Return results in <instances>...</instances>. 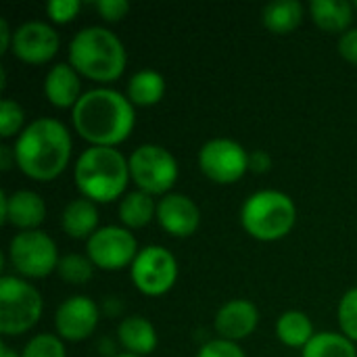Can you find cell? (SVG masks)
Wrapping results in <instances>:
<instances>
[{"label":"cell","mask_w":357,"mask_h":357,"mask_svg":"<svg viewBox=\"0 0 357 357\" xmlns=\"http://www.w3.org/2000/svg\"><path fill=\"white\" fill-rule=\"evenodd\" d=\"M167 82L157 69H138L126 86V96L134 107H155L163 100Z\"/></svg>","instance_id":"cell-20"},{"label":"cell","mask_w":357,"mask_h":357,"mask_svg":"<svg viewBox=\"0 0 357 357\" xmlns=\"http://www.w3.org/2000/svg\"><path fill=\"white\" fill-rule=\"evenodd\" d=\"M117 341L128 354L144 357L157 349L159 337L151 320L144 316H128L117 326Z\"/></svg>","instance_id":"cell-19"},{"label":"cell","mask_w":357,"mask_h":357,"mask_svg":"<svg viewBox=\"0 0 357 357\" xmlns=\"http://www.w3.org/2000/svg\"><path fill=\"white\" fill-rule=\"evenodd\" d=\"M44 301L40 291L21 276L0 278V333L19 337L29 333L42 318Z\"/></svg>","instance_id":"cell-6"},{"label":"cell","mask_w":357,"mask_h":357,"mask_svg":"<svg viewBox=\"0 0 357 357\" xmlns=\"http://www.w3.org/2000/svg\"><path fill=\"white\" fill-rule=\"evenodd\" d=\"M71 123L90 146L117 149L136 126V107L115 88H90L71 109Z\"/></svg>","instance_id":"cell-1"},{"label":"cell","mask_w":357,"mask_h":357,"mask_svg":"<svg viewBox=\"0 0 357 357\" xmlns=\"http://www.w3.org/2000/svg\"><path fill=\"white\" fill-rule=\"evenodd\" d=\"M56 243L44 230L17 232L8 243V261L21 278H46L59 266Z\"/></svg>","instance_id":"cell-8"},{"label":"cell","mask_w":357,"mask_h":357,"mask_svg":"<svg viewBox=\"0 0 357 357\" xmlns=\"http://www.w3.org/2000/svg\"><path fill=\"white\" fill-rule=\"evenodd\" d=\"M115 357H140V356H134V354H128V351H123V354H117Z\"/></svg>","instance_id":"cell-38"},{"label":"cell","mask_w":357,"mask_h":357,"mask_svg":"<svg viewBox=\"0 0 357 357\" xmlns=\"http://www.w3.org/2000/svg\"><path fill=\"white\" fill-rule=\"evenodd\" d=\"M59 46H61L59 31L48 21L31 19L15 29L10 52L23 63L44 65L50 59H54Z\"/></svg>","instance_id":"cell-12"},{"label":"cell","mask_w":357,"mask_h":357,"mask_svg":"<svg viewBox=\"0 0 357 357\" xmlns=\"http://www.w3.org/2000/svg\"><path fill=\"white\" fill-rule=\"evenodd\" d=\"M25 130V111L23 107L13 100V98H2L0 100V136L10 138L19 136Z\"/></svg>","instance_id":"cell-28"},{"label":"cell","mask_w":357,"mask_h":357,"mask_svg":"<svg viewBox=\"0 0 357 357\" xmlns=\"http://www.w3.org/2000/svg\"><path fill=\"white\" fill-rule=\"evenodd\" d=\"M69 63L92 82L109 84L121 77L128 52L115 31L102 25H88L73 33L69 42Z\"/></svg>","instance_id":"cell-3"},{"label":"cell","mask_w":357,"mask_h":357,"mask_svg":"<svg viewBox=\"0 0 357 357\" xmlns=\"http://www.w3.org/2000/svg\"><path fill=\"white\" fill-rule=\"evenodd\" d=\"M121 226H126L128 230H138L149 226L153 220H157V201L153 195L144 192V190H130L119 199V207H117Z\"/></svg>","instance_id":"cell-22"},{"label":"cell","mask_w":357,"mask_h":357,"mask_svg":"<svg viewBox=\"0 0 357 357\" xmlns=\"http://www.w3.org/2000/svg\"><path fill=\"white\" fill-rule=\"evenodd\" d=\"M13 29H10V25H8V21L2 17L0 19V52L4 54L6 50H10V46H13Z\"/></svg>","instance_id":"cell-35"},{"label":"cell","mask_w":357,"mask_h":357,"mask_svg":"<svg viewBox=\"0 0 357 357\" xmlns=\"http://www.w3.org/2000/svg\"><path fill=\"white\" fill-rule=\"evenodd\" d=\"M130 278L142 295L161 297L169 293L178 280V261L163 245H146L130 266Z\"/></svg>","instance_id":"cell-9"},{"label":"cell","mask_w":357,"mask_h":357,"mask_svg":"<svg viewBox=\"0 0 357 357\" xmlns=\"http://www.w3.org/2000/svg\"><path fill=\"white\" fill-rule=\"evenodd\" d=\"M339 52L345 61L357 65V27L347 29L345 33H341L339 38Z\"/></svg>","instance_id":"cell-33"},{"label":"cell","mask_w":357,"mask_h":357,"mask_svg":"<svg viewBox=\"0 0 357 357\" xmlns=\"http://www.w3.org/2000/svg\"><path fill=\"white\" fill-rule=\"evenodd\" d=\"M201 172L215 184H234L249 172V151L232 138H211L199 151Z\"/></svg>","instance_id":"cell-11"},{"label":"cell","mask_w":357,"mask_h":357,"mask_svg":"<svg viewBox=\"0 0 357 357\" xmlns=\"http://www.w3.org/2000/svg\"><path fill=\"white\" fill-rule=\"evenodd\" d=\"M46 218V203L33 190H15L10 195H0V220L17 228L19 232L25 230H40V224Z\"/></svg>","instance_id":"cell-15"},{"label":"cell","mask_w":357,"mask_h":357,"mask_svg":"<svg viewBox=\"0 0 357 357\" xmlns=\"http://www.w3.org/2000/svg\"><path fill=\"white\" fill-rule=\"evenodd\" d=\"M21 357H67L65 341L59 335H48V333L33 335L25 343Z\"/></svg>","instance_id":"cell-27"},{"label":"cell","mask_w":357,"mask_h":357,"mask_svg":"<svg viewBox=\"0 0 357 357\" xmlns=\"http://www.w3.org/2000/svg\"><path fill=\"white\" fill-rule=\"evenodd\" d=\"M354 8H356V10H357V0H356V2H354Z\"/></svg>","instance_id":"cell-39"},{"label":"cell","mask_w":357,"mask_h":357,"mask_svg":"<svg viewBox=\"0 0 357 357\" xmlns=\"http://www.w3.org/2000/svg\"><path fill=\"white\" fill-rule=\"evenodd\" d=\"M301 357H357V349L343 333L322 331L301 349Z\"/></svg>","instance_id":"cell-25"},{"label":"cell","mask_w":357,"mask_h":357,"mask_svg":"<svg viewBox=\"0 0 357 357\" xmlns=\"http://www.w3.org/2000/svg\"><path fill=\"white\" fill-rule=\"evenodd\" d=\"M297 222L295 201L274 188H264L249 195L241 207V224L245 232L261 243L284 238Z\"/></svg>","instance_id":"cell-5"},{"label":"cell","mask_w":357,"mask_h":357,"mask_svg":"<svg viewBox=\"0 0 357 357\" xmlns=\"http://www.w3.org/2000/svg\"><path fill=\"white\" fill-rule=\"evenodd\" d=\"M94 268L96 266L90 261L88 255L67 253V255H61L59 266H56V274L67 284H86L94 276Z\"/></svg>","instance_id":"cell-26"},{"label":"cell","mask_w":357,"mask_h":357,"mask_svg":"<svg viewBox=\"0 0 357 357\" xmlns=\"http://www.w3.org/2000/svg\"><path fill=\"white\" fill-rule=\"evenodd\" d=\"M316 331L307 314L299 310H289L278 316L276 320V337L282 345L293 349H303L312 339Z\"/></svg>","instance_id":"cell-23"},{"label":"cell","mask_w":357,"mask_h":357,"mask_svg":"<svg viewBox=\"0 0 357 357\" xmlns=\"http://www.w3.org/2000/svg\"><path fill=\"white\" fill-rule=\"evenodd\" d=\"M73 151L67 126L54 117H38L25 126L13 144L15 165L31 180L50 182L69 165Z\"/></svg>","instance_id":"cell-2"},{"label":"cell","mask_w":357,"mask_h":357,"mask_svg":"<svg viewBox=\"0 0 357 357\" xmlns=\"http://www.w3.org/2000/svg\"><path fill=\"white\" fill-rule=\"evenodd\" d=\"M13 163H15V153H13V149H8L6 144H2V146H0V167L6 172V169H10Z\"/></svg>","instance_id":"cell-36"},{"label":"cell","mask_w":357,"mask_h":357,"mask_svg":"<svg viewBox=\"0 0 357 357\" xmlns=\"http://www.w3.org/2000/svg\"><path fill=\"white\" fill-rule=\"evenodd\" d=\"M94 8L107 23H117L128 17L130 13V2L128 0H96Z\"/></svg>","instance_id":"cell-32"},{"label":"cell","mask_w":357,"mask_h":357,"mask_svg":"<svg viewBox=\"0 0 357 357\" xmlns=\"http://www.w3.org/2000/svg\"><path fill=\"white\" fill-rule=\"evenodd\" d=\"M337 316H339L341 333H343L347 339H351L354 343H357V287L349 289V291L341 297Z\"/></svg>","instance_id":"cell-29"},{"label":"cell","mask_w":357,"mask_h":357,"mask_svg":"<svg viewBox=\"0 0 357 357\" xmlns=\"http://www.w3.org/2000/svg\"><path fill=\"white\" fill-rule=\"evenodd\" d=\"M157 222L167 234L186 238L199 230L201 209L188 195L169 192L157 201Z\"/></svg>","instance_id":"cell-14"},{"label":"cell","mask_w":357,"mask_h":357,"mask_svg":"<svg viewBox=\"0 0 357 357\" xmlns=\"http://www.w3.org/2000/svg\"><path fill=\"white\" fill-rule=\"evenodd\" d=\"M354 4L347 0H312L310 17L312 21L331 33H345L351 29L354 21Z\"/></svg>","instance_id":"cell-21"},{"label":"cell","mask_w":357,"mask_h":357,"mask_svg":"<svg viewBox=\"0 0 357 357\" xmlns=\"http://www.w3.org/2000/svg\"><path fill=\"white\" fill-rule=\"evenodd\" d=\"M73 180L82 197L98 203H113L126 195L130 184L128 157L115 146H88L79 153Z\"/></svg>","instance_id":"cell-4"},{"label":"cell","mask_w":357,"mask_h":357,"mask_svg":"<svg viewBox=\"0 0 357 357\" xmlns=\"http://www.w3.org/2000/svg\"><path fill=\"white\" fill-rule=\"evenodd\" d=\"M259 324V312L249 299H230L226 301L213 318V326L220 339L238 343L255 333Z\"/></svg>","instance_id":"cell-16"},{"label":"cell","mask_w":357,"mask_h":357,"mask_svg":"<svg viewBox=\"0 0 357 357\" xmlns=\"http://www.w3.org/2000/svg\"><path fill=\"white\" fill-rule=\"evenodd\" d=\"M138 241L126 226H100L88 241H86V255L90 261L105 270L117 272L130 268L138 255Z\"/></svg>","instance_id":"cell-10"},{"label":"cell","mask_w":357,"mask_h":357,"mask_svg":"<svg viewBox=\"0 0 357 357\" xmlns=\"http://www.w3.org/2000/svg\"><path fill=\"white\" fill-rule=\"evenodd\" d=\"M305 8L299 0H276L261 8V23L274 33H291L303 21Z\"/></svg>","instance_id":"cell-24"},{"label":"cell","mask_w":357,"mask_h":357,"mask_svg":"<svg viewBox=\"0 0 357 357\" xmlns=\"http://www.w3.org/2000/svg\"><path fill=\"white\" fill-rule=\"evenodd\" d=\"M130 163V178L138 190H144L153 197H165L178 182V161L161 144H140L128 157Z\"/></svg>","instance_id":"cell-7"},{"label":"cell","mask_w":357,"mask_h":357,"mask_svg":"<svg viewBox=\"0 0 357 357\" xmlns=\"http://www.w3.org/2000/svg\"><path fill=\"white\" fill-rule=\"evenodd\" d=\"M195 357H247L238 343L226 341V339H211L207 341Z\"/></svg>","instance_id":"cell-31"},{"label":"cell","mask_w":357,"mask_h":357,"mask_svg":"<svg viewBox=\"0 0 357 357\" xmlns=\"http://www.w3.org/2000/svg\"><path fill=\"white\" fill-rule=\"evenodd\" d=\"M0 357H21L15 349H10L8 345H0Z\"/></svg>","instance_id":"cell-37"},{"label":"cell","mask_w":357,"mask_h":357,"mask_svg":"<svg viewBox=\"0 0 357 357\" xmlns=\"http://www.w3.org/2000/svg\"><path fill=\"white\" fill-rule=\"evenodd\" d=\"M100 322V307L88 295L67 297L54 312L56 335L67 343H79L94 335Z\"/></svg>","instance_id":"cell-13"},{"label":"cell","mask_w":357,"mask_h":357,"mask_svg":"<svg viewBox=\"0 0 357 357\" xmlns=\"http://www.w3.org/2000/svg\"><path fill=\"white\" fill-rule=\"evenodd\" d=\"M46 15L52 23H69L73 21L79 10H82V2L79 0H48L46 2Z\"/></svg>","instance_id":"cell-30"},{"label":"cell","mask_w":357,"mask_h":357,"mask_svg":"<svg viewBox=\"0 0 357 357\" xmlns=\"http://www.w3.org/2000/svg\"><path fill=\"white\" fill-rule=\"evenodd\" d=\"M270 167H272V159H270V155L266 153V151H251L249 153V169L251 172H255V174H266V172H270Z\"/></svg>","instance_id":"cell-34"},{"label":"cell","mask_w":357,"mask_h":357,"mask_svg":"<svg viewBox=\"0 0 357 357\" xmlns=\"http://www.w3.org/2000/svg\"><path fill=\"white\" fill-rule=\"evenodd\" d=\"M98 207L94 201L86 197L71 199L63 213H61V228L67 236L75 241H88L100 226H98Z\"/></svg>","instance_id":"cell-18"},{"label":"cell","mask_w":357,"mask_h":357,"mask_svg":"<svg viewBox=\"0 0 357 357\" xmlns=\"http://www.w3.org/2000/svg\"><path fill=\"white\" fill-rule=\"evenodd\" d=\"M44 96L56 109H73L82 98V75L67 63H54L44 75Z\"/></svg>","instance_id":"cell-17"}]
</instances>
